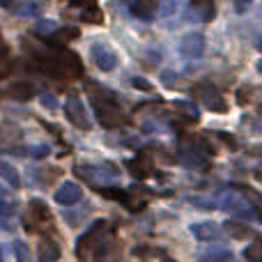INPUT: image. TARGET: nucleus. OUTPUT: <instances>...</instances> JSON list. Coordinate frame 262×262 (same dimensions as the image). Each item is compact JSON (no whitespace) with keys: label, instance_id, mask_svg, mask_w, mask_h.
<instances>
[{"label":"nucleus","instance_id":"1","mask_svg":"<svg viewBox=\"0 0 262 262\" xmlns=\"http://www.w3.org/2000/svg\"><path fill=\"white\" fill-rule=\"evenodd\" d=\"M88 92H90V99H92V106L97 111V118L104 127L113 129V127H120V124H129L131 120L124 115V111L118 106L115 97L106 90H99L95 85H88Z\"/></svg>","mask_w":262,"mask_h":262},{"label":"nucleus","instance_id":"2","mask_svg":"<svg viewBox=\"0 0 262 262\" xmlns=\"http://www.w3.org/2000/svg\"><path fill=\"white\" fill-rule=\"evenodd\" d=\"M37 60L41 62L44 72L51 74V76H55V78H67V81H72V78L83 76L81 60H78L76 53H69V51H58V53L39 55Z\"/></svg>","mask_w":262,"mask_h":262},{"label":"nucleus","instance_id":"3","mask_svg":"<svg viewBox=\"0 0 262 262\" xmlns=\"http://www.w3.org/2000/svg\"><path fill=\"white\" fill-rule=\"evenodd\" d=\"M106 232H108V223L106 221L95 223V226L78 239V246H76L78 258L88 260V258H97V255H101V244L106 242Z\"/></svg>","mask_w":262,"mask_h":262},{"label":"nucleus","instance_id":"4","mask_svg":"<svg viewBox=\"0 0 262 262\" xmlns=\"http://www.w3.org/2000/svg\"><path fill=\"white\" fill-rule=\"evenodd\" d=\"M23 226L28 232H46L53 230V216H51L49 207L41 200H30L28 212L23 216Z\"/></svg>","mask_w":262,"mask_h":262},{"label":"nucleus","instance_id":"5","mask_svg":"<svg viewBox=\"0 0 262 262\" xmlns=\"http://www.w3.org/2000/svg\"><path fill=\"white\" fill-rule=\"evenodd\" d=\"M191 92H193V97L205 106V108L214 111V113H226L228 111L226 99H223L221 92H219L209 81H198L193 88H191Z\"/></svg>","mask_w":262,"mask_h":262},{"label":"nucleus","instance_id":"6","mask_svg":"<svg viewBox=\"0 0 262 262\" xmlns=\"http://www.w3.org/2000/svg\"><path fill=\"white\" fill-rule=\"evenodd\" d=\"M64 115H67V120L76 129H83V131L90 129V118H88L85 108H83V101L78 97H69L64 101Z\"/></svg>","mask_w":262,"mask_h":262},{"label":"nucleus","instance_id":"7","mask_svg":"<svg viewBox=\"0 0 262 262\" xmlns=\"http://www.w3.org/2000/svg\"><path fill=\"white\" fill-rule=\"evenodd\" d=\"M90 55H92L95 64L101 69V72H111V69H115V64H118V55H115V51L111 49L108 44H104V41H95L92 49H90Z\"/></svg>","mask_w":262,"mask_h":262},{"label":"nucleus","instance_id":"8","mask_svg":"<svg viewBox=\"0 0 262 262\" xmlns=\"http://www.w3.org/2000/svg\"><path fill=\"white\" fill-rule=\"evenodd\" d=\"M101 195H106V198L111 200H120V203H124V207L131 209V212H140V209H145V200H138L134 198V193L131 191H118V189H106V186H99Z\"/></svg>","mask_w":262,"mask_h":262},{"label":"nucleus","instance_id":"9","mask_svg":"<svg viewBox=\"0 0 262 262\" xmlns=\"http://www.w3.org/2000/svg\"><path fill=\"white\" fill-rule=\"evenodd\" d=\"M180 51L186 58H200L205 51V37L200 32H189V35L182 37L180 41Z\"/></svg>","mask_w":262,"mask_h":262},{"label":"nucleus","instance_id":"10","mask_svg":"<svg viewBox=\"0 0 262 262\" xmlns=\"http://www.w3.org/2000/svg\"><path fill=\"white\" fill-rule=\"evenodd\" d=\"M18 143H21V129L16 124L0 122V149H12L16 152Z\"/></svg>","mask_w":262,"mask_h":262},{"label":"nucleus","instance_id":"11","mask_svg":"<svg viewBox=\"0 0 262 262\" xmlns=\"http://www.w3.org/2000/svg\"><path fill=\"white\" fill-rule=\"evenodd\" d=\"M81 198H83V189L76 182H62L60 189L55 191V200L60 205H76Z\"/></svg>","mask_w":262,"mask_h":262},{"label":"nucleus","instance_id":"12","mask_svg":"<svg viewBox=\"0 0 262 262\" xmlns=\"http://www.w3.org/2000/svg\"><path fill=\"white\" fill-rule=\"evenodd\" d=\"M191 232H193L200 242H219L223 237V230L216 223H193Z\"/></svg>","mask_w":262,"mask_h":262},{"label":"nucleus","instance_id":"13","mask_svg":"<svg viewBox=\"0 0 262 262\" xmlns=\"http://www.w3.org/2000/svg\"><path fill=\"white\" fill-rule=\"evenodd\" d=\"M127 166L131 168V172H134L136 177H140V180H145V177H149V175H154V166H152V161H149L145 154H140L138 159H134V161H129Z\"/></svg>","mask_w":262,"mask_h":262},{"label":"nucleus","instance_id":"14","mask_svg":"<svg viewBox=\"0 0 262 262\" xmlns=\"http://www.w3.org/2000/svg\"><path fill=\"white\" fill-rule=\"evenodd\" d=\"M7 97H12V99H16V101H28L35 97V88H32L30 83H12V85L7 88Z\"/></svg>","mask_w":262,"mask_h":262},{"label":"nucleus","instance_id":"15","mask_svg":"<svg viewBox=\"0 0 262 262\" xmlns=\"http://www.w3.org/2000/svg\"><path fill=\"white\" fill-rule=\"evenodd\" d=\"M159 7V0H134L131 5V12L136 14L138 18H149Z\"/></svg>","mask_w":262,"mask_h":262},{"label":"nucleus","instance_id":"16","mask_svg":"<svg viewBox=\"0 0 262 262\" xmlns=\"http://www.w3.org/2000/svg\"><path fill=\"white\" fill-rule=\"evenodd\" d=\"M226 232L230 237H235V239H249V237L253 235V230H251L249 226H244V223H237V221H228L226 223Z\"/></svg>","mask_w":262,"mask_h":262},{"label":"nucleus","instance_id":"17","mask_svg":"<svg viewBox=\"0 0 262 262\" xmlns=\"http://www.w3.org/2000/svg\"><path fill=\"white\" fill-rule=\"evenodd\" d=\"M39 258L41 260H58L60 258V249H58V244H55L53 239H41V244H39Z\"/></svg>","mask_w":262,"mask_h":262},{"label":"nucleus","instance_id":"18","mask_svg":"<svg viewBox=\"0 0 262 262\" xmlns=\"http://www.w3.org/2000/svg\"><path fill=\"white\" fill-rule=\"evenodd\" d=\"M226 209L230 214H237V216H249L251 214V209H249V205L244 203V200H239V198H235V195H230V198H226Z\"/></svg>","mask_w":262,"mask_h":262},{"label":"nucleus","instance_id":"19","mask_svg":"<svg viewBox=\"0 0 262 262\" xmlns=\"http://www.w3.org/2000/svg\"><path fill=\"white\" fill-rule=\"evenodd\" d=\"M0 177H5V180H7L9 184L14 186V189H18V186H21V180H18L16 168L9 166L7 161H0Z\"/></svg>","mask_w":262,"mask_h":262},{"label":"nucleus","instance_id":"20","mask_svg":"<svg viewBox=\"0 0 262 262\" xmlns=\"http://www.w3.org/2000/svg\"><path fill=\"white\" fill-rule=\"evenodd\" d=\"M76 37H78L76 28H64V30L55 32V35L51 37V44H53V46H62V44H67L69 39H76Z\"/></svg>","mask_w":262,"mask_h":262},{"label":"nucleus","instance_id":"21","mask_svg":"<svg viewBox=\"0 0 262 262\" xmlns=\"http://www.w3.org/2000/svg\"><path fill=\"white\" fill-rule=\"evenodd\" d=\"M134 255H136V258H163V260L168 258L166 251L152 249V246H136V249H134Z\"/></svg>","mask_w":262,"mask_h":262},{"label":"nucleus","instance_id":"22","mask_svg":"<svg viewBox=\"0 0 262 262\" xmlns=\"http://www.w3.org/2000/svg\"><path fill=\"white\" fill-rule=\"evenodd\" d=\"M83 21H85V23H95V26H97V23H104V14H101V9L97 7L95 3H90L85 7V12H83Z\"/></svg>","mask_w":262,"mask_h":262},{"label":"nucleus","instance_id":"23","mask_svg":"<svg viewBox=\"0 0 262 262\" xmlns=\"http://www.w3.org/2000/svg\"><path fill=\"white\" fill-rule=\"evenodd\" d=\"M191 9H193V12H200L203 14V18H212L214 16L212 0H191Z\"/></svg>","mask_w":262,"mask_h":262},{"label":"nucleus","instance_id":"24","mask_svg":"<svg viewBox=\"0 0 262 262\" xmlns=\"http://www.w3.org/2000/svg\"><path fill=\"white\" fill-rule=\"evenodd\" d=\"M14 216V205L12 203H0V230H9V219Z\"/></svg>","mask_w":262,"mask_h":262},{"label":"nucleus","instance_id":"25","mask_svg":"<svg viewBox=\"0 0 262 262\" xmlns=\"http://www.w3.org/2000/svg\"><path fill=\"white\" fill-rule=\"evenodd\" d=\"M9 49H7V44H5V39H3V35H0V76H5V74L9 72Z\"/></svg>","mask_w":262,"mask_h":262},{"label":"nucleus","instance_id":"26","mask_svg":"<svg viewBox=\"0 0 262 262\" xmlns=\"http://www.w3.org/2000/svg\"><path fill=\"white\" fill-rule=\"evenodd\" d=\"M244 258H246V260L262 262V239H260V237H258V239H255V244H251L249 249L244 251Z\"/></svg>","mask_w":262,"mask_h":262},{"label":"nucleus","instance_id":"27","mask_svg":"<svg viewBox=\"0 0 262 262\" xmlns=\"http://www.w3.org/2000/svg\"><path fill=\"white\" fill-rule=\"evenodd\" d=\"M14 253H16V258H18V260H28V258H30V253L26 251L23 242H14Z\"/></svg>","mask_w":262,"mask_h":262},{"label":"nucleus","instance_id":"28","mask_svg":"<svg viewBox=\"0 0 262 262\" xmlns=\"http://www.w3.org/2000/svg\"><path fill=\"white\" fill-rule=\"evenodd\" d=\"M49 152L51 149L46 147V145H39V147H30V154L35 159H44V157H49Z\"/></svg>","mask_w":262,"mask_h":262},{"label":"nucleus","instance_id":"29","mask_svg":"<svg viewBox=\"0 0 262 262\" xmlns=\"http://www.w3.org/2000/svg\"><path fill=\"white\" fill-rule=\"evenodd\" d=\"M237 95H239V104L244 106V104H249V101H251V95H253V90H249V88H242Z\"/></svg>","mask_w":262,"mask_h":262},{"label":"nucleus","instance_id":"30","mask_svg":"<svg viewBox=\"0 0 262 262\" xmlns=\"http://www.w3.org/2000/svg\"><path fill=\"white\" fill-rule=\"evenodd\" d=\"M134 88H140V90H145V92L152 90V85H149V83H145L143 78H134Z\"/></svg>","mask_w":262,"mask_h":262},{"label":"nucleus","instance_id":"31","mask_svg":"<svg viewBox=\"0 0 262 262\" xmlns=\"http://www.w3.org/2000/svg\"><path fill=\"white\" fill-rule=\"evenodd\" d=\"M53 21H41L39 23V32H51V30H53Z\"/></svg>","mask_w":262,"mask_h":262},{"label":"nucleus","instance_id":"32","mask_svg":"<svg viewBox=\"0 0 262 262\" xmlns=\"http://www.w3.org/2000/svg\"><path fill=\"white\" fill-rule=\"evenodd\" d=\"M41 104L49 106V108H55V101H53V97H51V95H44V97H41Z\"/></svg>","mask_w":262,"mask_h":262},{"label":"nucleus","instance_id":"33","mask_svg":"<svg viewBox=\"0 0 262 262\" xmlns=\"http://www.w3.org/2000/svg\"><path fill=\"white\" fill-rule=\"evenodd\" d=\"M14 0H0V7H12Z\"/></svg>","mask_w":262,"mask_h":262},{"label":"nucleus","instance_id":"34","mask_svg":"<svg viewBox=\"0 0 262 262\" xmlns=\"http://www.w3.org/2000/svg\"><path fill=\"white\" fill-rule=\"evenodd\" d=\"M258 72H260V74H262V58H260V60H258Z\"/></svg>","mask_w":262,"mask_h":262},{"label":"nucleus","instance_id":"35","mask_svg":"<svg viewBox=\"0 0 262 262\" xmlns=\"http://www.w3.org/2000/svg\"><path fill=\"white\" fill-rule=\"evenodd\" d=\"M258 113H260V115H262V104H260V106H258Z\"/></svg>","mask_w":262,"mask_h":262},{"label":"nucleus","instance_id":"36","mask_svg":"<svg viewBox=\"0 0 262 262\" xmlns=\"http://www.w3.org/2000/svg\"><path fill=\"white\" fill-rule=\"evenodd\" d=\"M0 260H3V251H0Z\"/></svg>","mask_w":262,"mask_h":262}]
</instances>
